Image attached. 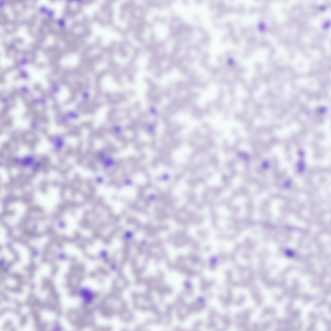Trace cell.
Listing matches in <instances>:
<instances>
[{"label":"cell","mask_w":331,"mask_h":331,"mask_svg":"<svg viewBox=\"0 0 331 331\" xmlns=\"http://www.w3.org/2000/svg\"><path fill=\"white\" fill-rule=\"evenodd\" d=\"M100 159L102 165L104 168L108 169L114 166L115 160L110 154L102 153L100 155Z\"/></svg>","instance_id":"6da1fadb"},{"label":"cell","mask_w":331,"mask_h":331,"mask_svg":"<svg viewBox=\"0 0 331 331\" xmlns=\"http://www.w3.org/2000/svg\"><path fill=\"white\" fill-rule=\"evenodd\" d=\"M22 165L25 167H30L32 166L33 169H35L38 167V165L37 162H35L34 157L28 156L18 160Z\"/></svg>","instance_id":"7a4b0ae2"},{"label":"cell","mask_w":331,"mask_h":331,"mask_svg":"<svg viewBox=\"0 0 331 331\" xmlns=\"http://www.w3.org/2000/svg\"><path fill=\"white\" fill-rule=\"evenodd\" d=\"M59 139L58 141H56L55 142L54 145L58 149H60L62 148L63 146H64V142L61 139Z\"/></svg>","instance_id":"3957f363"},{"label":"cell","mask_w":331,"mask_h":331,"mask_svg":"<svg viewBox=\"0 0 331 331\" xmlns=\"http://www.w3.org/2000/svg\"><path fill=\"white\" fill-rule=\"evenodd\" d=\"M96 179V181L98 183H101L103 181V178L100 177Z\"/></svg>","instance_id":"277c9868"}]
</instances>
